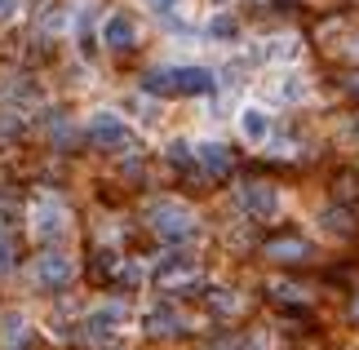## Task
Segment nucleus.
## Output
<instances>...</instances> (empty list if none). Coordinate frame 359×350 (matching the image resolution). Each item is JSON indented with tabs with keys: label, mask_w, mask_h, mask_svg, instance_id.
<instances>
[{
	"label": "nucleus",
	"mask_w": 359,
	"mask_h": 350,
	"mask_svg": "<svg viewBox=\"0 0 359 350\" xmlns=\"http://www.w3.org/2000/svg\"><path fill=\"white\" fill-rule=\"evenodd\" d=\"M142 89L151 97H204L217 89V76L196 62H169V67H151L142 76Z\"/></svg>",
	"instance_id": "f257e3e1"
},
{
	"label": "nucleus",
	"mask_w": 359,
	"mask_h": 350,
	"mask_svg": "<svg viewBox=\"0 0 359 350\" xmlns=\"http://www.w3.org/2000/svg\"><path fill=\"white\" fill-rule=\"evenodd\" d=\"M147 217H151V231H156L160 240H169V244H191L200 235L196 208L182 204V200H156L147 208Z\"/></svg>",
	"instance_id": "f03ea898"
},
{
	"label": "nucleus",
	"mask_w": 359,
	"mask_h": 350,
	"mask_svg": "<svg viewBox=\"0 0 359 350\" xmlns=\"http://www.w3.org/2000/svg\"><path fill=\"white\" fill-rule=\"evenodd\" d=\"M85 137L102 151H137V133L129 129V120L120 111H107V107L85 120Z\"/></svg>",
	"instance_id": "7ed1b4c3"
},
{
	"label": "nucleus",
	"mask_w": 359,
	"mask_h": 350,
	"mask_svg": "<svg viewBox=\"0 0 359 350\" xmlns=\"http://www.w3.org/2000/svg\"><path fill=\"white\" fill-rule=\"evenodd\" d=\"M72 231V213H67V204L58 200V195H36V204H32V235L36 240H62V235Z\"/></svg>",
	"instance_id": "20e7f679"
},
{
	"label": "nucleus",
	"mask_w": 359,
	"mask_h": 350,
	"mask_svg": "<svg viewBox=\"0 0 359 350\" xmlns=\"http://www.w3.org/2000/svg\"><path fill=\"white\" fill-rule=\"evenodd\" d=\"M236 200H240V208L248 217H257V222H271V217H280V208H284V200H280V191L271 187V182H244V187L236 191Z\"/></svg>",
	"instance_id": "39448f33"
},
{
	"label": "nucleus",
	"mask_w": 359,
	"mask_h": 350,
	"mask_svg": "<svg viewBox=\"0 0 359 350\" xmlns=\"http://www.w3.org/2000/svg\"><path fill=\"white\" fill-rule=\"evenodd\" d=\"M236 129H240V137H244L248 147H266L271 133H275V116L262 102H244L236 111Z\"/></svg>",
	"instance_id": "423d86ee"
},
{
	"label": "nucleus",
	"mask_w": 359,
	"mask_h": 350,
	"mask_svg": "<svg viewBox=\"0 0 359 350\" xmlns=\"http://www.w3.org/2000/svg\"><path fill=\"white\" fill-rule=\"evenodd\" d=\"M98 40L107 49H133L137 45V18L129 9H116V13H102V22H98Z\"/></svg>",
	"instance_id": "0eeeda50"
},
{
	"label": "nucleus",
	"mask_w": 359,
	"mask_h": 350,
	"mask_svg": "<svg viewBox=\"0 0 359 350\" xmlns=\"http://www.w3.org/2000/svg\"><path fill=\"white\" fill-rule=\"evenodd\" d=\"M124 324H129V311H124L120 302L93 306V311L85 315V337H89V342H111Z\"/></svg>",
	"instance_id": "6e6552de"
},
{
	"label": "nucleus",
	"mask_w": 359,
	"mask_h": 350,
	"mask_svg": "<svg viewBox=\"0 0 359 350\" xmlns=\"http://www.w3.org/2000/svg\"><path fill=\"white\" fill-rule=\"evenodd\" d=\"M36 284L40 288H49V292H58L67 288L76 279V257L72 253H45V257H36Z\"/></svg>",
	"instance_id": "1a4fd4ad"
},
{
	"label": "nucleus",
	"mask_w": 359,
	"mask_h": 350,
	"mask_svg": "<svg viewBox=\"0 0 359 350\" xmlns=\"http://www.w3.org/2000/svg\"><path fill=\"white\" fill-rule=\"evenodd\" d=\"M200 271H196V262H191L187 253H173V257H164L156 266V284L160 288H177V284H191Z\"/></svg>",
	"instance_id": "9d476101"
},
{
	"label": "nucleus",
	"mask_w": 359,
	"mask_h": 350,
	"mask_svg": "<svg viewBox=\"0 0 359 350\" xmlns=\"http://www.w3.org/2000/svg\"><path fill=\"white\" fill-rule=\"evenodd\" d=\"M196 164L204 173L222 177V173H231V151L222 142H196Z\"/></svg>",
	"instance_id": "9b49d317"
},
{
	"label": "nucleus",
	"mask_w": 359,
	"mask_h": 350,
	"mask_svg": "<svg viewBox=\"0 0 359 350\" xmlns=\"http://www.w3.org/2000/svg\"><path fill=\"white\" fill-rule=\"evenodd\" d=\"M262 58L288 67V62H297V58H302V40H297V36H271L266 45H262Z\"/></svg>",
	"instance_id": "f8f14e48"
},
{
	"label": "nucleus",
	"mask_w": 359,
	"mask_h": 350,
	"mask_svg": "<svg viewBox=\"0 0 359 350\" xmlns=\"http://www.w3.org/2000/svg\"><path fill=\"white\" fill-rule=\"evenodd\" d=\"M271 93L280 97V102H302V97L311 93V85H306V76H297V72H284V76H275Z\"/></svg>",
	"instance_id": "ddd939ff"
},
{
	"label": "nucleus",
	"mask_w": 359,
	"mask_h": 350,
	"mask_svg": "<svg viewBox=\"0 0 359 350\" xmlns=\"http://www.w3.org/2000/svg\"><path fill=\"white\" fill-rule=\"evenodd\" d=\"M142 324H147V332L164 337V332H177V328H182V315H177L173 306H156V311H147V315H142Z\"/></svg>",
	"instance_id": "4468645a"
},
{
	"label": "nucleus",
	"mask_w": 359,
	"mask_h": 350,
	"mask_svg": "<svg viewBox=\"0 0 359 350\" xmlns=\"http://www.w3.org/2000/svg\"><path fill=\"white\" fill-rule=\"evenodd\" d=\"M266 257H275V262H306L311 257V244L306 240H271L266 244Z\"/></svg>",
	"instance_id": "2eb2a0df"
},
{
	"label": "nucleus",
	"mask_w": 359,
	"mask_h": 350,
	"mask_svg": "<svg viewBox=\"0 0 359 350\" xmlns=\"http://www.w3.org/2000/svg\"><path fill=\"white\" fill-rule=\"evenodd\" d=\"M204 32H209V40H222V45H231V40L240 36V22L222 9V13H213V18H209V27H204Z\"/></svg>",
	"instance_id": "dca6fc26"
},
{
	"label": "nucleus",
	"mask_w": 359,
	"mask_h": 350,
	"mask_svg": "<svg viewBox=\"0 0 359 350\" xmlns=\"http://www.w3.org/2000/svg\"><path fill=\"white\" fill-rule=\"evenodd\" d=\"M0 337H5L9 346H18L27 337V315L22 311H5V315H0Z\"/></svg>",
	"instance_id": "f3484780"
},
{
	"label": "nucleus",
	"mask_w": 359,
	"mask_h": 350,
	"mask_svg": "<svg viewBox=\"0 0 359 350\" xmlns=\"http://www.w3.org/2000/svg\"><path fill=\"white\" fill-rule=\"evenodd\" d=\"M169 164H196V147L182 142V137H177V142H169Z\"/></svg>",
	"instance_id": "a211bd4d"
},
{
	"label": "nucleus",
	"mask_w": 359,
	"mask_h": 350,
	"mask_svg": "<svg viewBox=\"0 0 359 350\" xmlns=\"http://www.w3.org/2000/svg\"><path fill=\"white\" fill-rule=\"evenodd\" d=\"M18 13H22V0H0V27L18 22Z\"/></svg>",
	"instance_id": "6ab92c4d"
},
{
	"label": "nucleus",
	"mask_w": 359,
	"mask_h": 350,
	"mask_svg": "<svg viewBox=\"0 0 359 350\" xmlns=\"http://www.w3.org/2000/svg\"><path fill=\"white\" fill-rule=\"evenodd\" d=\"M9 266H13V248H9V240H5V235H0V275H5Z\"/></svg>",
	"instance_id": "aec40b11"
},
{
	"label": "nucleus",
	"mask_w": 359,
	"mask_h": 350,
	"mask_svg": "<svg viewBox=\"0 0 359 350\" xmlns=\"http://www.w3.org/2000/svg\"><path fill=\"white\" fill-rule=\"evenodd\" d=\"M151 5H156V9H173L177 0H151Z\"/></svg>",
	"instance_id": "412c9836"
},
{
	"label": "nucleus",
	"mask_w": 359,
	"mask_h": 350,
	"mask_svg": "<svg viewBox=\"0 0 359 350\" xmlns=\"http://www.w3.org/2000/svg\"><path fill=\"white\" fill-rule=\"evenodd\" d=\"M355 315H359V302H355Z\"/></svg>",
	"instance_id": "4be33fe9"
},
{
	"label": "nucleus",
	"mask_w": 359,
	"mask_h": 350,
	"mask_svg": "<svg viewBox=\"0 0 359 350\" xmlns=\"http://www.w3.org/2000/svg\"><path fill=\"white\" fill-rule=\"evenodd\" d=\"M217 5H222V0H217Z\"/></svg>",
	"instance_id": "5701e85b"
}]
</instances>
